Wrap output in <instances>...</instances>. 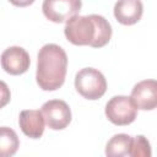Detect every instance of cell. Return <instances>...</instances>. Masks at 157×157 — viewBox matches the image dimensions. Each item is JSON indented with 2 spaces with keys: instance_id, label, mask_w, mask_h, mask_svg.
Here are the masks:
<instances>
[{
  "instance_id": "obj_1",
  "label": "cell",
  "mask_w": 157,
  "mask_h": 157,
  "mask_svg": "<svg viewBox=\"0 0 157 157\" xmlns=\"http://www.w3.org/2000/svg\"><path fill=\"white\" fill-rule=\"evenodd\" d=\"M64 33L66 39L75 45L102 48L110 40L112 26L101 15H75L66 21Z\"/></svg>"
},
{
  "instance_id": "obj_2",
  "label": "cell",
  "mask_w": 157,
  "mask_h": 157,
  "mask_svg": "<svg viewBox=\"0 0 157 157\" xmlns=\"http://www.w3.org/2000/svg\"><path fill=\"white\" fill-rule=\"evenodd\" d=\"M67 55L58 44H45L39 49L36 80L44 91H55L63 86L66 76Z\"/></svg>"
},
{
  "instance_id": "obj_3",
  "label": "cell",
  "mask_w": 157,
  "mask_h": 157,
  "mask_svg": "<svg viewBox=\"0 0 157 157\" xmlns=\"http://www.w3.org/2000/svg\"><path fill=\"white\" fill-rule=\"evenodd\" d=\"M76 91L87 99H98L107 91V81L104 75L93 67L81 69L75 76Z\"/></svg>"
},
{
  "instance_id": "obj_4",
  "label": "cell",
  "mask_w": 157,
  "mask_h": 157,
  "mask_svg": "<svg viewBox=\"0 0 157 157\" xmlns=\"http://www.w3.org/2000/svg\"><path fill=\"white\" fill-rule=\"evenodd\" d=\"M105 115L114 125H129L136 119L137 107L131 97L114 96L105 104Z\"/></svg>"
},
{
  "instance_id": "obj_5",
  "label": "cell",
  "mask_w": 157,
  "mask_h": 157,
  "mask_svg": "<svg viewBox=\"0 0 157 157\" xmlns=\"http://www.w3.org/2000/svg\"><path fill=\"white\" fill-rule=\"evenodd\" d=\"M45 124L53 130H63L71 121V110L66 102L61 99H50L40 109Z\"/></svg>"
},
{
  "instance_id": "obj_6",
  "label": "cell",
  "mask_w": 157,
  "mask_h": 157,
  "mask_svg": "<svg viewBox=\"0 0 157 157\" xmlns=\"http://www.w3.org/2000/svg\"><path fill=\"white\" fill-rule=\"evenodd\" d=\"M81 5V0H44L42 10L49 21L61 23L78 15Z\"/></svg>"
},
{
  "instance_id": "obj_7",
  "label": "cell",
  "mask_w": 157,
  "mask_h": 157,
  "mask_svg": "<svg viewBox=\"0 0 157 157\" xmlns=\"http://www.w3.org/2000/svg\"><path fill=\"white\" fill-rule=\"evenodd\" d=\"M0 63L2 69L7 74L21 75L28 70L31 65V59L28 53L23 48L13 45L4 50L0 58Z\"/></svg>"
},
{
  "instance_id": "obj_8",
  "label": "cell",
  "mask_w": 157,
  "mask_h": 157,
  "mask_svg": "<svg viewBox=\"0 0 157 157\" xmlns=\"http://www.w3.org/2000/svg\"><path fill=\"white\" fill-rule=\"evenodd\" d=\"M130 97L137 109H155L157 105V82L155 80H144L136 83L131 91Z\"/></svg>"
},
{
  "instance_id": "obj_9",
  "label": "cell",
  "mask_w": 157,
  "mask_h": 157,
  "mask_svg": "<svg viewBox=\"0 0 157 157\" xmlns=\"http://www.w3.org/2000/svg\"><path fill=\"white\" fill-rule=\"evenodd\" d=\"M141 0H118L114 5V17L121 25H135L142 16Z\"/></svg>"
},
{
  "instance_id": "obj_10",
  "label": "cell",
  "mask_w": 157,
  "mask_h": 157,
  "mask_svg": "<svg viewBox=\"0 0 157 157\" xmlns=\"http://www.w3.org/2000/svg\"><path fill=\"white\" fill-rule=\"evenodd\" d=\"M18 124L22 132L31 139H39L44 132V118L38 109H27L20 113Z\"/></svg>"
},
{
  "instance_id": "obj_11",
  "label": "cell",
  "mask_w": 157,
  "mask_h": 157,
  "mask_svg": "<svg viewBox=\"0 0 157 157\" xmlns=\"http://www.w3.org/2000/svg\"><path fill=\"white\" fill-rule=\"evenodd\" d=\"M132 144V137L128 134L114 135L105 146V155L112 157L130 156V148Z\"/></svg>"
},
{
  "instance_id": "obj_12",
  "label": "cell",
  "mask_w": 157,
  "mask_h": 157,
  "mask_svg": "<svg viewBox=\"0 0 157 157\" xmlns=\"http://www.w3.org/2000/svg\"><path fill=\"white\" fill-rule=\"evenodd\" d=\"M20 146L17 134L7 126H0V157H11Z\"/></svg>"
},
{
  "instance_id": "obj_13",
  "label": "cell",
  "mask_w": 157,
  "mask_h": 157,
  "mask_svg": "<svg viewBox=\"0 0 157 157\" xmlns=\"http://www.w3.org/2000/svg\"><path fill=\"white\" fill-rule=\"evenodd\" d=\"M130 156L132 157H150L151 156V146L144 135H137L132 139Z\"/></svg>"
},
{
  "instance_id": "obj_14",
  "label": "cell",
  "mask_w": 157,
  "mask_h": 157,
  "mask_svg": "<svg viewBox=\"0 0 157 157\" xmlns=\"http://www.w3.org/2000/svg\"><path fill=\"white\" fill-rule=\"evenodd\" d=\"M11 99V93L9 86L0 80V109L4 108Z\"/></svg>"
},
{
  "instance_id": "obj_15",
  "label": "cell",
  "mask_w": 157,
  "mask_h": 157,
  "mask_svg": "<svg viewBox=\"0 0 157 157\" xmlns=\"http://www.w3.org/2000/svg\"><path fill=\"white\" fill-rule=\"evenodd\" d=\"M12 5L15 6H18V7H25V6H28L31 4H33L34 0H9Z\"/></svg>"
}]
</instances>
